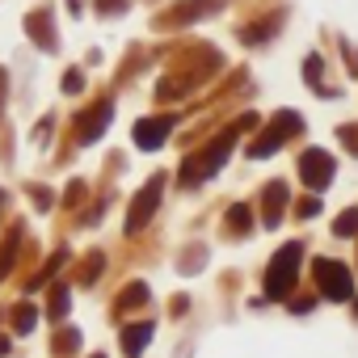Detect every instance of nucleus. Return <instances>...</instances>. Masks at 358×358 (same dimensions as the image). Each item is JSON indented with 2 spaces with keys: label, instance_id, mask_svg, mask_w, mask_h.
Wrapping results in <instances>:
<instances>
[{
  "label": "nucleus",
  "instance_id": "nucleus-11",
  "mask_svg": "<svg viewBox=\"0 0 358 358\" xmlns=\"http://www.w3.org/2000/svg\"><path fill=\"white\" fill-rule=\"evenodd\" d=\"M337 236H358V211H341V220L333 224Z\"/></svg>",
  "mask_w": 358,
  "mask_h": 358
},
{
  "label": "nucleus",
  "instance_id": "nucleus-9",
  "mask_svg": "<svg viewBox=\"0 0 358 358\" xmlns=\"http://www.w3.org/2000/svg\"><path fill=\"white\" fill-rule=\"evenodd\" d=\"M282 207H287V186H282V182H274V186L266 190V224H270V228L282 220Z\"/></svg>",
  "mask_w": 358,
  "mask_h": 358
},
{
  "label": "nucleus",
  "instance_id": "nucleus-8",
  "mask_svg": "<svg viewBox=\"0 0 358 358\" xmlns=\"http://www.w3.org/2000/svg\"><path fill=\"white\" fill-rule=\"evenodd\" d=\"M152 333H156L152 324H131V329H122V354H127V358H139L143 345L152 341Z\"/></svg>",
  "mask_w": 358,
  "mask_h": 358
},
{
  "label": "nucleus",
  "instance_id": "nucleus-4",
  "mask_svg": "<svg viewBox=\"0 0 358 358\" xmlns=\"http://www.w3.org/2000/svg\"><path fill=\"white\" fill-rule=\"evenodd\" d=\"M299 177H303V186H308V190L320 194V190L333 182V156L320 152V148H308V152L299 156Z\"/></svg>",
  "mask_w": 358,
  "mask_h": 358
},
{
  "label": "nucleus",
  "instance_id": "nucleus-6",
  "mask_svg": "<svg viewBox=\"0 0 358 358\" xmlns=\"http://www.w3.org/2000/svg\"><path fill=\"white\" fill-rule=\"evenodd\" d=\"M160 194H164V177L156 173L152 182H148V186L139 190V199L131 203V211H127V228H131V232H139V228H143V224L152 220V211L160 207Z\"/></svg>",
  "mask_w": 358,
  "mask_h": 358
},
{
  "label": "nucleus",
  "instance_id": "nucleus-1",
  "mask_svg": "<svg viewBox=\"0 0 358 358\" xmlns=\"http://www.w3.org/2000/svg\"><path fill=\"white\" fill-rule=\"evenodd\" d=\"M253 122H257V118H253V114H245V118H241L236 127H228V131H224V135H220V139H215V143H211L203 156H199V160H186V169H182V182H186V186H194V182H203V177L220 173V164L228 160V148H232V143H236V135H241L245 127H253Z\"/></svg>",
  "mask_w": 358,
  "mask_h": 358
},
{
  "label": "nucleus",
  "instance_id": "nucleus-12",
  "mask_svg": "<svg viewBox=\"0 0 358 358\" xmlns=\"http://www.w3.org/2000/svg\"><path fill=\"white\" fill-rule=\"evenodd\" d=\"M34 316H38V312H34L30 303L17 308V312H13V329H17V333H30V329H34Z\"/></svg>",
  "mask_w": 358,
  "mask_h": 358
},
{
  "label": "nucleus",
  "instance_id": "nucleus-16",
  "mask_svg": "<svg viewBox=\"0 0 358 358\" xmlns=\"http://www.w3.org/2000/svg\"><path fill=\"white\" fill-rule=\"evenodd\" d=\"M64 89H68V93H80V72H68V76H64Z\"/></svg>",
  "mask_w": 358,
  "mask_h": 358
},
{
  "label": "nucleus",
  "instance_id": "nucleus-5",
  "mask_svg": "<svg viewBox=\"0 0 358 358\" xmlns=\"http://www.w3.org/2000/svg\"><path fill=\"white\" fill-rule=\"evenodd\" d=\"M295 131H299V114H295V110H282V114L274 118V127H270V131H266V135H262L253 148H249V156H253V160H262V156H274V148H278L282 139H291Z\"/></svg>",
  "mask_w": 358,
  "mask_h": 358
},
{
  "label": "nucleus",
  "instance_id": "nucleus-17",
  "mask_svg": "<svg viewBox=\"0 0 358 358\" xmlns=\"http://www.w3.org/2000/svg\"><path fill=\"white\" fill-rule=\"evenodd\" d=\"M316 211H320V203H316V199H303V203H299V215H303V220H308V215H316Z\"/></svg>",
  "mask_w": 358,
  "mask_h": 358
},
{
  "label": "nucleus",
  "instance_id": "nucleus-19",
  "mask_svg": "<svg viewBox=\"0 0 358 358\" xmlns=\"http://www.w3.org/2000/svg\"><path fill=\"white\" fill-rule=\"evenodd\" d=\"M93 358H101V354H93Z\"/></svg>",
  "mask_w": 358,
  "mask_h": 358
},
{
  "label": "nucleus",
  "instance_id": "nucleus-3",
  "mask_svg": "<svg viewBox=\"0 0 358 358\" xmlns=\"http://www.w3.org/2000/svg\"><path fill=\"white\" fill-rule=\"evenodd\" d=\"M312 274H316V287H320L324 299H337V303L358 299V287H354V278H350V270H345L341 262L316 257V262H312Z\"/></svg>",
  "mask_w": 358,
  "mask_h": 358
},
{
  "label": "nucleus",
  "instance_id": "nucleus-2",
  "mask_svg": "<svg viewBox=\"0 0 358 358\" xmlns=\"http://www.w3.org/2000/svg\"><path fill=\"white\" fill-rule=\"evenodd\" d=\"M299 262H303V245H299V241H291V245H282V249L274 253V262H270V270H266V295H270V299H287V295L295 291Z\"/></svg>",
  "mask_w": 358,
  "mask_h": 358
},
{
  "label": "nucleus",
  "instance_id": "nucleus-10",
  "mask_svg": "<svg viewBox=\"0 0 358 358\" xmlns=\"http://www.w3.org/2000/svg\"><path fill=\"white\" fill-rule=\"evenodd\" d=\"M89 118H93V122H85V127H80V139H97V135L106 131V122H110V101H101Z\"/></svg>",
  "mask_w": 358,
  "mask_h": 358
},
{
  "label": "nucleus",
  "instance_id": "nucleus-15",
  "mask_svg": "<svg viewBox=\"0 0 358 358\" xmlns=\"http://www.w3.org/2000/svg\"><path fill=\"white\" fill-rule=\"evenodd\" d=\"M101 13H114V9H127V0H97Z\"/></svg>",
  "mask_w": 358,
  "mask_h": 358
},
{
  "label": "nucleus",
  "instance_id": "nucleus-14",
  "mask_svg": "<svg viewBox=\"0 0 358 358\" xmlns=\"http://www.w3.org/2000/svg\"><path fill=\"white\" fill-rule=\"evenodd\" d=\"M232 220H236V228L245 232V228H249V207H232Z\"/></svg>",
  "mask_w": 358,
  "mask_h": 358
},
{
  "label": "nucleus",
  "instance_id": "nucleus-13",
  "mask_svg": "<svg viewBox=\"0 0 358 358\" xmlns=\"http://www.w3.org/2000/svg\"><path fill=\"white\" fill-rule=\"evenodd\" d=\"M68 312V291H55V299H51V316H64Z\"/></svg>",
  "mask_w": 358,
  "mask_h": 358
},
{
  "label": "nucleus",
  "instance_id": "nucleus-18",
  "mask_svg": "<svg viewBox=\"0 0 358 358\" xmlns=\"http://www.w3.org/2000/svg\"><path fill=\"white\" fill-rule=\"evenodd\" d=\"M0 354H9V341H5V337H0Z\"/></svg>",
  "mask_w": 358,
  "mask_h": 358
},
{
  "label": "nucleus",
  "instance_id": "nucleus-7",
  "mask_svg": "<svg viewBox=\"0 0 358 358\" xmlns=\"http://www.w3.org/2000/svg\"><path fill=\"white\" fill-rule=\"evenodd\" d=\"M169 131H173V118H143V122L135 127V143H139L143 152H152V148H160V143L169 139Z\"/></svg>",
  "mask_w": 358,
  "mask_h": 358
}]
</instances>
